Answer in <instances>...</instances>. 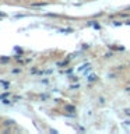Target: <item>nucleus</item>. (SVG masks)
Returning <instances> with one entry per match:
<instances>
[{
    "mask_svg": "<svg viewBox=\"0 0 130 134\" xmlns=\"http://www.w3.org/2000/svg\"><path fill=\"white\" fill-rule=\"evenodd\" d=\"M0 84H3L4 87H8V82L7 81H0Z\"/></svg>",
    "mask_w": 130,
    "mask_h": 134,
    "instance_id": "nucleus-5",
    "label": "nucleus"
},
{
    "mask_svg": "<svg viewBox=\"0 0 130 134\" xmlns=\"http://www.w3.org/2000/svg\"><path fill=\"white\" fill-rule=\"evenodd\" d=\"M88 69H90V63H84L83 66H80L78 71H80V73H84V71H85V70H88Z\"/></svg>",
    "mask_w": 130,
    "mask_h": 134,
    "instance_id": "nucleus-1",
    "label": "nucleus"
},
{
    "mask_svg": "<svg viewBox=\"0 0 130 134\" xmlns=\"http://www.w3.org/2000/svg\"><path fill=\"white\" fill-rule=\"evenodd\" d=\"M124 113H126L127 116H130V109H126V110H124Z\"/></svg>",
    "mask_w": 130,
    "mask_h": 134,
    "instance_id": "nucleus-6",
    "label": "nucleus"
},
{
    "mask_svg": "<svg viewBox=\"0 0 130 134\" xmlns=\"http://www.w3.org/2000/svg\"><path fill=\"white\" fill-rule=\"evenodd\" d=\"M66 110H69V112H74V110H75V108H74V106H71V105H67V106H66Z\"/></svg>",
    "mask_w": 130,
    "mask_h": 134,
    "instance_id": "nucleus-3",
    "label": "nucleus"
},
{
    "mask_svg": "<svg viewBox=\"0 0 130 134\" xmlns=\"http://www.w3.org/2000/svg\"><path fill=\"white\" fill-rule=\"evenodd\" d=\"M96 78H98V77H96V75L95 74H90V75H88V81H96Z\"/></svg>",
    "mask_w": 130,
    "mask_h": 134,
    "instance_id": "nucleus-2",
    "label": "nucleus"
},
{
    "mask_svg": "<svg viewBox=\"0 0 130 134\" xmlns=\"http://www.w3.org/2000/svg\"><path fill=\"white\" fill-rule=\"evenodd\" d=\"M0 60H2L3 63H6V62H8V60H10V57H0Z\"/></svg>",
    "mask_w": 130,
    "mask_h": 134,
    "instance_id": "nucleus-4",
    "label": "nucleus"
}]
</instances>
